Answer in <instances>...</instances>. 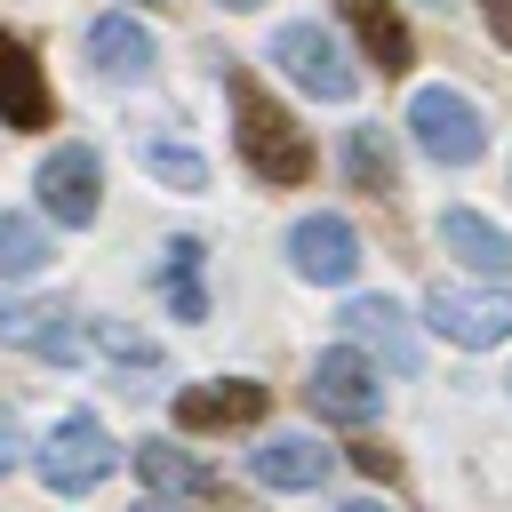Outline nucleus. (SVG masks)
Segmentation results:
<instances>
[{"label": "nucleus", "instance_id": "obj_1", "mask_svg": "<svg viewBox=\"0 0 512 512\" xmlns=\"http://www.w3.org/2000/svg\"><path fill=\"white\" fill-rule=\"evenodd\" d=\"M232 120H240V160H248L264 184H304V176H312V144H304V128H296L248 72H232Z\"/></svg>", "mask_w": 512, "mask_h": 512}, {"label": "nucleus", "instance_id": "obj_2", "mask_svg": "<svg viewBox=\"0 0 512 512\" xmlns=\"http://www.w3.org/2000/svg\"><path fill=\"white\" fill-rule=\"evenodd\" d=\"M408 136H416V152L440 160V168H472V160L488 152V120H480V104L456 96V88H416V96H408Z\"/></svg>", "mask_w": 512, "mask_h": 512}, {"label": "nucleus", "instance_id": "obj_3", "mask_svg": "<svg viewBox=\"0 0 512 512\" xmlns=\"http://www.w3.org/2000/svg\"><path fill=\"white\" fill-rule=\"evenodd\" d=\"M424 320H432L448 344L488 352V344L512 336V296H504V288H472V280H440V288L424 296Z\"/></svg>", "mask_w": 512, "mask_h": 512}, {"label": "nucleus", "instance_id": "obj_4", "mask_svg": "<svg viewBox=\"0 0 512 512\" xmlns=\"http://www.w3.org/2000/svg\"><path fill=\"white\" fill-rule=\"evenodd\" d=\"M272 64H280L304 96H320V104H344V96L360 88V72L344 64L336 32H320V24H280V32H272Z\"/></svg>", "mask_w": 512, "mask_h": 512}, {"label": "nucleus", "instance_id": "obj_5", "mask_svg": "<svg viewBox=\"0 0 512 512\" xmlns=\"http://www.w3.org/2000/svg\"><path fill=\"white\" fill-rule=\"evenodd\" d=\"M304 400H312L328 424H368V416L384 408V376H376V360H368V352L336 344V352H320V360H312Z\"/></svg>", "mask_w": 512, "mask_h": 512}, {"label": "nucleus", "instance_id": "obj_6", "mask_svg": "<svg viewBox=\"0 0 512 512\" xmlns=\"http://www.w3.org/2000/svg\"><path fill=\"white\" fill-rule=\"evenodd\" d=\"M112 464H120V448H112V432H104L96 416H64V424L40 440V480H48L56 496H88Z\"/></svg>", "mask_w": 512, "mask_h": 512}, {"label": "nucleus", "instance_id": "obj_7", "mask_svg": "<svg viewBox=\"0 0 512 512\" xmlns=\"http://www.w3.org/2000/svg\"><path fill=\"white\" fill-rule=\"evenodd\" d=\"M40 200H48V216H56L64 232L96 224V208H104V168H96V152H88V144L48 152V160H40Z\"/></svg>", "mask_w": 512, "mask_h": 512}, {"label": "nucleus", "instance_id": "obj_8", "mask_svg": "<svg viewBox=\"0 0 512 512\" xmlns=\"http://www.w3.org/2000/svg\"><path fill=\"white\" fill-rule=\"evenodd\" d=\"M272 408V392L256 376H216V384H184L176 392V424L184 432H232V424H256Z\"/></svg>", "mask_w": 512, "mask_h": 512}, {"label": "nucleus", "instance_id": "obj_9", "mask_svg": "<svg viewBox=\"0 0 512 512\" xmlns=\"http://www.w3.org/2000/svg\"><path fill=\"white\" fill-rule=\"evenodd\" d=\"M288 264L304 272V280H352L360 272V232L344 224V216H304L296 232H288Z\"/></svg>", "mask_w": 512, "mask_h": 512}, {"label": "nucleus", "instance_id": "obj_10", "mask_svg": "<svg viewBox=\"0 0 512 512\" xmlns=\"http://www.w3.org/2000/svg\"><path fill=\"white\" fill-rule=\"evenodd\" d=\"M248 472H256L264 488H320V480L336 472V456H328L320 440H304V432H272V440L248 448Z\"/></svg>", "mask_w": 512, "mask_h": 512}, {"label": "nucleus", "instance_id": "obj_11", "mask_svg": "<svg viewBox=\"0 0 512 512\" xmlns=\"http://www.w3.org/2000/svg\"><path fill=\"white\" fill-rule=\"evenodd\" d=\"M0 344H24V352H40V360H80V328L64 320V304H16V296H0Z\"/></svg>", "mask_w": 512, "mask_h": 512}, {"label": "nucleus", "instance_id": "obj_12", "mask_svg": "<svg viewBox=\"0 0 512 512\" xmlns=\"http://www.w3.org/2000/svg\"><path fill=\"white\" fill-rule=\"evenodd\" d=\"M344 336H352V352L376 344L400 376H416V336H408V312H400L392 296H352V304H344Z\"/></svg>", "mask_w": 512, "mask_h": 512}, {"label": "nucleus", "instance_id": "obj_13", "mask_svg": "<svg viewBox=\"0 0 512 512\" xmlns=\"http://www.w3.org/2000/svg\"><path fill=\"white\" fill-rule=\"evenodd\" d=\"M0 128H48V80L16 32H0Z\"/></svg>", "mask_w": 512, "mask_h": 512}, {"label": "nucleus", "instance_id": "obj_14", "mask_svg": "<svg viewBox=\"0 0 512 512\" xmlns=\"http://www.w3.org/2000/svg\"><path fill=\"white\" fill-rule=\"evenodd\" d=\"M440 248H448L464 272H480L488 288L512 272V240H504L488 216H472V208H448V216H440Z\"/></svg>", "mask_w": 512, "mask_h": 512}, {"label": "nucleus", "instance_id": "obj_15", "mask_svg": "<svg viewBox=\"0 0 512 512\" xmlns=\"http://www.w3.org/2000/svg\"><path fill=\"white\" fill-rule=\"evenodd\" d=\"M88 56H96V72H112V80H144L160 48H152V32L128 24V16H96V24H88Z\"/></svg>", "mask_w": 512, "mask_h": 512}, {"label": "nucleus", "instance_id": "obj_16", "mask_svg": "<svg viewBox=\"0 0 512 512\" xmlns=\"http://www.w3.org/2000/svg\"><path fill=\"white\" fill-rule=\"evenodd\" d=\"M344 24L360 32L368 64H384V72H408V64H416V40H408V24L392 16V0H344Z\"/></svg>", "mask_w": 512, "mask_h": 512}, {"label": "nucleus", "instance_id": "obj_17", "mask_svg": "<svg viewBox=\"0 0 512 512\" xmlns=\"http://www.w3.org/2000/svg\"><path fill=\"white\" fill-rule=\"evenodd\" d=\"M136 472H144V488H160V496H200V488H208V464L184 456V448H168V440H144V448H136Z\"/></svg>", "mask_w": 512, "mask_h": 512}, {"label": "nucleus", "instance_id": "obj_18", "mask_svg": "<svg viewBox=\"0 0 512 512\" xmlns=\"http://www.w3.org/2000/svg\"><path fill=\"white\" fill-rule=\"evenodd\" d=\"M344 168H352V184H360V192H376V200L400 184V152H392V136H384V128H352Z\"/></svg>", "mask_w": 512, "mask_h": 512}, {"label": "nucleus", "instance_id": "obj_19", "mask_svg": "<svg viewBox=\"0 0 512 512\" xmlns=\"http://www.w3.org/2000/svg\"><path fill=\"white\" fill-rule=\"evenodd\" d=\"M160 256H168V264H160L168 312H176V320H200V312H208V296H200V240H168Z\"/></svg>", "mask_w": 512, "mask_h": 512}, {"label": "nucleus", "instance_id": "obj_20", "mask_svg": "<svg viewBox=\"0 0 512 512\" xmlns=\"http://www.w3.org/2000/svg\"><path fill=\"white\" fill-rule=\"evenodd\" d=\"M40 264H48V232H40L32 216L0 208V280H32Z\"/></svg>", "mask_w": 512, "mask_h": 512}, {"label": "nucleus", "instance_id": "obj_21", "mask_svg": "<svg viewBox=\"0 0 512 512\" xmlns=\"http://www.w3.org/2000/svg\"><path fill=\"white\" fill-rule=\"evenodd\" d=\"M144 168H152L160 184H176V192H200V184H208V160H200L192 144H144Z\"/></svg>", "mask_w": 512, "mask_h": 512}, {"label": "nucleus", "instance_id": "obj_22", "mask_svg": "<svg viewBox=\"0 0 512 512\" xmlns=\"http://www.w3.org/2000/svg\"><path fill=\"white\" fill-rule=\"evenodd\" d=\"M96 344H104V352H112V360H120V368H128V360H136V368H160V352H152V344H144V336H136V328H120V320H112V328H104V336H96Z\"/></svg>", "mask_w": 512, "mask_h": 512}, {"label": "nucleus", "instance_id": "obj_23", "mask_svg": "<svg viewBox=\"0 0 512 512\" xmlns=\"http://www.w3.org/2000/svg\"><path fill=\"white\" fill-rule=\"evenodd\" d=\"M480 16H488V32H496V48H512V0H480Z\"/></svg>", "mask_w": 512, "mask_h": 512}, {"label": "nucleus", "instance_id": "obj_24", "mask_svg": "<svg viewBox=\"0 0 512 512\" xmlns=\"http://www.w3.org/2000/svg\"><path fill=\"white\" fill-rule=\"evenodd\" d=\"M352 464H360V472H376V480H392V448H376V440H368V448H352Z\"/></svg>", "mask_w": 512, "mask_h": 512}, {"label": "nucleus", "instance_id": "obj_25", "mask_svg": "<svg viewBox=\"0 0 512 512\" xmlns=\"http://www.w3.org/2000/svg\"><path fill=\"white\" fill-rule=\"evenodd\" d=\"M8 464H16V424L0 416V472H8Z\"/></svg>", "mask_w": 512, "mask_h": 512}, {"label": "nucleus", "instance_id": "obj_26", "mask_svg": "<svg viewBox=\"0 0 512 512\" xmlns=\"http://www.w3.org/2000/svg\"><path fill=\"white\" fill-rule=\"evenodd\" d=\"M344 512H384V504H368V496H360V504H344Z\"/></svg>", "mask_w": 512, "mask_h": 512}, {"label": "nucleus", "instance_id": "obj_27", "mask_svg": "<svg viewBox=\"0 0 512 512\" xmlns=\"http://www.w3.org/2000/svg\"><path fill=\"white\" fill-rule=\"evenodd\" d=\"M224 8H264V0H224Z\"/></svg>", "mask_w": 512, "mask_h": 512}, {"label": "nucleus", "instance_id": "obj_28", "mask_svg": "<svg viewBox=\"0 0 512 512\" xmlns=\"http://www.w3.org/2000/svg\"><path fill=\"white\" fill-rule=\"evenodd\" d=\"M136 512H168V504H136Z\"/></svg>", "mask_w": 512, "mask_h": 512}, {"label": "nucleus", "instance_id": "obj_29", "mask_svg": "<svg viewBox=\"0 0 512 512\" xmlns=\"http://www.w3.org/2000/svg\"><path fill=\"white\" fill-rule=\"evenodd\" d=\"M504 384H512V376H504Z\"/></svg>", "mask_w": 512, "mask_h": 512}]
</instances>
